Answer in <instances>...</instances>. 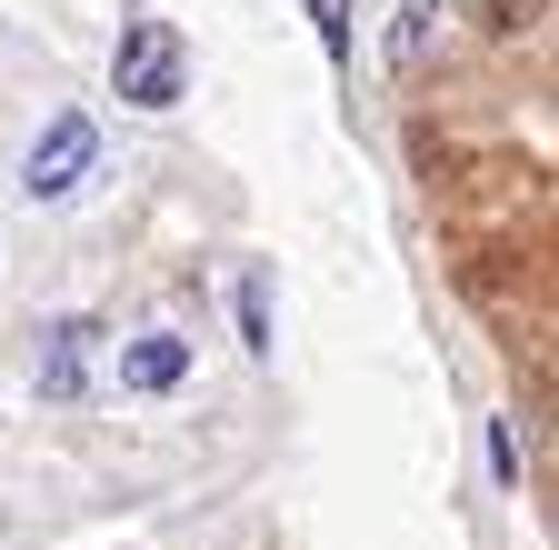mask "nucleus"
Masks as SVG:
<instances>
[{"label": "nucleus", "mask_w": 559, "mask_h": 550, "mask_svg": "<svg viewBox=\"0 0 559 550\" xmlns=\"http://www.w3.org/2000/svg\"><path fill=\"white\" fill-rule=\"evenodd\" d=\"M110 91H120L130 110H170V101L190 91V50H180V31H170V21H130L120 50H110Z\"/></svg>", "instance_id": "obj_1"}, {"label": "nucleus", "mask_w": 559, "mask_h": 550, "mask_svg": "<svg viewBox=\"0 0 559 550\" xmlns=\"http://www.w3.org/2000/svg\"><path fill=\"white\" fill-rule=\"evenodd\" d=\"M91 151H100V130H91V110H60L50 130H40V151H31V200H70L81 190V171H91Z\"/></svg>", "instance_id": "obj_2"}, {"label": "nucleus", "mask_w": 559, "mask_h": 550, "mask_svg": "<svg viewBox=\"0 0 559 550\" xmlns=\"http://www.w3.org/2000/svg\"><path fill=\"white\" fill-rule=\"evenodd\" d=\"M91 351H100V320L91 311H70L40 330V400H81L91 390Z\"/></svg>", "instance_id": "obj_3"}, {"label": "nucleus", "mask_w": 559, "mask_h": 550, "mask_svg": "<svg viewBox=\"0 0 559 550\" xmlns=\"http://www.w3.org/2000/svg\"><path fill=\"white\" fill-rule=\"evenodd\" d=\"M180 381H190V340H170V330H140L120 351V390H180Z\"/></svg>", "instance_id": "obj_4"}, {"label": "nucleus", "mask_w": 559, "mask_h": 550, "mask_svg": "<svg viewBox=\"0 0 559 550\" xmlns=\"http://www.w3.org/2000/svg\"><path fill=\"white\" fill-rule=\"evenodd\" d=\"M430 21H440V0H409V11H400V31H390V60H400V71L430 60Z\"/></svg>", "instance_id": "obj_5"}, {"label": "nucleus", "mask_w": 559, "mask_h": 550, "mask_svg": "<svg viewBox=\"0 0 559 550\" xmlns=\"http://www.w3.org/2000/svg\"><path fill=\"white\" fill-rule=\"evenodd\" d=\"M300 11H310L320 50H330V60H349V0H300Z\"/></svg>", "instance_id": "obj_6"}, {"label": "nucleus", "mask_w": 559, "mask_h": 550, "mask_svg": "<svg viewBox=\"0 0 559 550\" xmlns=\"http://www.w3.org/2000/svg\"><path fill=\"white\" fill-rule=\"evenodd\" d=\"M240 340L270 351V281H240Z\"/></svg>", "instance_id": "obj_7"}, {"label": "nucleus", "mask_w": 559, "mask_h": 550, "mask_svg": "<svg viewBox=\"0 0 559 550\" xmlns=\"http://www.w3.org/2000/svg\"><path fill=\"white\" fill-rule=\"evenodd\" d=\"M479 21H489V31H530L539 0H479Z\"/></svg>", "instance_id": "obj_8"}]
</instances>
